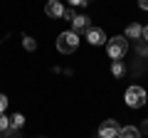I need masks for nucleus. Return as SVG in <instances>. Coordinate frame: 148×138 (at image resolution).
Listing matches in <instances>:
<instances>
[{
  "label": "nucleus",
  "mask_w": 148,
  "mask_h": 138,
  "mask_svg": "<svg viewBox=\"0 0 148 138\" xmlns=\"http://www.w3.org/2000/svg\"><path fill=\"white\" fill-rule=\"evenodd\" d=\"M72 25H74V30L72 32H77V30H89V17L86 15H74V20H72Z\"/></svg>",
  "instance_id": "nucleus-6"
},
{
  "label": "nucleus",
  "mask_w": 148,
  "mask_h": 138,
  "mask_svg": "<svg viewBox=\"0 0 148 138\" xmlns=\"http://www.w3.org/2000/svg\"><path fill=\"white\" fill-rule=\"evenodd\" d=\"M141 35H143V27L136 25V22L126 27V40H136V37H141Z\"/></svg>",
  "instance_id": "nucleus-9"
},
{
  "label": "nucleus",
  "mask_w": 148,
  "mask_h": 138,
  "mask_svg": "<svg viewBox=\"0 0 148 138\" xmlns=\"http://www.w3.org/2000/svg\"><path fill=\"white\" fill-rule=\"evenodd\" d=\"M64 17L67 20H74V10H64Z\"/></svg>",
  "instance_id": "nucleus-15"
},
{
  "label": "nucleus",
  "mask_w": 148,
  "mask_h": 138,
  "mask_svg": "<svg viewBox=\"0 0 148 138\" xmlns=\"http://www.w3.org/2000/svg\"><path fill=\"white\" fill-rule=\"evenodd\" d=\"M119 133H121V126L116 123V118H106L99 126V136L101 138H119Z\"/></svg>",
  "instance_id": "nucleus-4"
},
{
  "label": "nucleus",
  "mask_w": 148,
  "mask_h": 138,
  "mask_svg": "<svg viewBox=\"0 0 148 138\" xmlns=\"http://www.w3.org/2000/svg\"><path fill=\"white\" fill-rule=\"evenodd\" d=\"M5 109H8V99H5V96H3V94H0V113L5 111Z\"/></svg>",
  "instance_id": "nucleus-14"
},
{
  "label": "nucleus",
  "mask_w": 148,
  "mask_h": 138,
  "mask_svg": "<svg viewBox=\"0 0 148 138\" xmlns=\"http://www.w3.org/2000/svg\"><path fill=\"white\" fill-rule=\"evenodd\" d=\"M0 133H10V116L0 113Z\"/></svg>",
  "instance_id": "nucleus-11"
},
{
  "label": "nucleus",
  "mask_w": 148,
  "mask_h": 138,
  "mask_svg": "<svg viewBox=\"0 0 148 138\" xmlns=\"http://www.w3.org/2000/svg\"><path fill=\"white\" fill-rule=\"evenodd\" d=\"M22 123H25V116H22V113H15V116H10V131H15V128H22Z\"/></svg>",
  "instance_id": "nucleus-10"
},
{
  "label": "nucleus",
  "mask_w": 148,
  "mask_h": 138,
  "mask_svg": "<svg viewBox=\"0 0 148 138\" xmlns=\"http://www.w3.org/2000/svg\"><path fill=\"white\" fill-rule=\"evenodd\" d=\"M111 72H114V77H123V72H126L123 62H114V64H111Z\"/></svg>",
  "instance_id": "nucleus-12"
},
{
  "label": "nucleus",
  "mask_w": 148,
  "mask_h": 138,
  "mask_svg": "<svg viewBox=\"0 0 148 138\" xmlns=\"http://www.w3.org/2000/svg\"><path fill=\"white\" fill-rule=\"evenodd\" d=\"M45 12H47L49 17H59V15H64V8L59 5L57 0H52V3H47V8H45Z\"/></svg>",
  "instance_id": "nucleus-7"
},
{
  "label": "nucleus",
  "mask_w": 148,
  "mask_h": 138,
  "mask_svg": "<svg viewBox=\"0 0 148 138\" xmlns=\"http://www.w3.org/2000/svg\"><path fill=\"white\" fill-rule=\"evenodd\" d=\"M86 40H89L91 44H104L106 35H104V30H99V27H89V30H86Z\"/></svg>",
  "instance_id": "nucleus-5"
},
{
  "label": "nucleus",
  "mask_w": 148,
  "mask_h": 138,
  "mask_svg": "<svg viewBox=\"0 0 148 138\" xmlns=\"http://www.w3.org/2000/svg\"><path fill=\"white\" fill-rule=\"evenodd\" d=\"M143 40H148V27H143Z\"/></svg>",
  "instance_id": "nucleus-17"
},
{
  "label": "nucleus",
  "mask_w": 148,
  "mask_h": 138,
  "mask_svg": "<svg viewBox=\"0 0 148 138\" xmlns=\"http://www.w3.org/2000/svg\"><path fill=\"white\" fill-rule=\"evenodd\" d=\"M77 47H79V37H77V32H62L57 40V49L62 54H72L77 52Z\"/></svg>",
  "instance_id": "nucleus-2"
},
{
  "label": "nucleus",
  "mask_w": 148,
  "mask_h": 138,
  "mask_svg": "<svg viewBox=\"0 0 148 138\" xmlns=\"http://www.w3.org/2000/svg\"><path fill=\"white\" fill-rule=\"evenodd\" d=\"M22 44H25V49H27V52H32V49H35V40H32V37H27V35L22 37Z\"/></svg>",
  "instance_id": "nucleus-13"
},
{
  "label": "nucleus",
  "mask_w": 148,
  "mask_h": 138,
  "mask_svg": "<svg viewBox=\"0 0 148 138\" xmlns=\"http://www.w3.org/2000/svg\"><path fill=\"white\" fill-rule=\"evenodd\" d=\"M141 8H143V10H148V0H143V3H141Z\"/></svg>",
  "instance_id": "nucleus-16"
},
{
  "label": "nucleus",
  "mask_w": 148,
  "mask_h": 138,
  "mask_svg": "<svg viewBox=\"0 0 148 138\" xmlns=\"http://www.w3.org/2000/svg\"><path fill=\"white\" fill-rule=\"evenodd\" d=\"M119 138H143V136H141V128H136V126H123L121 133H119Z\"/></svg>",
  "instance_id": "nucleus-8"
},
{
  "label": "nucleus",
  "mask_w": 148,
  "mask_h": 138,
  "mask_svg": "<svg viewBox=\"0 0 148 138\" xmlns=\"http://www.w3.org/2000/svg\"><path fill=\"white\" fill-rule=\"evenodd\" d=\"M126 104L133 109H141L143 104H146V89H141V86H131V89H126Z\"/></svg>",
  "instance_id": "nucleus-3"
},
{
  "label": "nucleus",
  "mask_w": 148,
  "mask_h": 138,
  "mask_svg": "<svg viewBox=\"0 0 148 138\" xmlns=\"http://www.w3.org/2000/svg\"><path fill=\"white\" fill-rule=\"evenodd\" d=\"M106 52L114 62H121V57L128 52V40L126 37H114V40H106Z\"/></svg>",
  "instance_id": "nucleus-1"
}]
</instances>
